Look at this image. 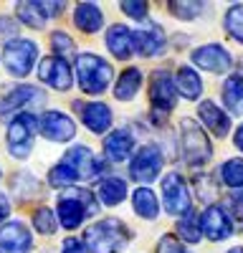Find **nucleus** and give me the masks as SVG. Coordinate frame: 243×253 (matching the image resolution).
<instances>
[{
  "instance_id": "1",
  "label": "nucleus",
  "mask_w": 243,
  "mask_h": 253,
  "mask_svg": "<svg viewBox=\"0 0 243 253\" xmlns=\"http://www.w3.org/2000/svg\"><path fill=\"white\" fill-rule=\"evenodd\" d=\"M134 233L122 218H101L84 230V246L89 253H124Z\"/></svg>"
},
{
  "instance_id": "2",
  "label": "nucleus",
  "mask_w": 243,
  "mask_h": 253,
  "mask_svg": "<svg viewBox=\"0 0 243 253\" xmlns=\"http://www.w3.org/2000/svg\"><path fill=\"white\" fill-rule=\"evenodd\" d=\"M74 81L81 89V94L101 96V94H107L112 89V84H114V66L107 58H101L99 53L84 51V53L76 56Z\"/></svg>"
},
{
  "instance_id": "3",
  "label": "nucleus",
  "mask_w": 243,
  "mask_h": 253,
  "mask_svg": "<svg viewBox=\"0 0 243 253\" xmlns=\"http://www.w3.org/2000/svg\"><path fill=\"white\" fill-rule=\"evenodd\" d=\"M180 157L185 160L190 170H200L213 160V142L208 132L195 122L193 117H182L180 119Z\"/></svg>"
},
{
  "instance_id": "4",
  "label": "nucleus",
  "mask_w": 243,
  "mask_h": 253,
  "mask_svg": "<svg viewBox=\"0 0 243 253\" xmlns=\"http://www.w3.org/2000/svg\"><path fill=\"white\" fill-rule=\"evenodd\" d=\"M162 167H165V150L160 142L150 139L134 150L132 160L127 162V175L132 182H137V187H150V182L162 175Z\"/></svg>"
},
{
  "instance_id": "5",
  "label": "nucleus",
  "mask_w": 243,
  "mask_h": 253,
  "mask_svg": "<svg viewBox=\"0 0 243 253\" xmlns=\"http://www.w3.org/2000/svg\"><path fill=\"white\" fill-rule=\"evenodd\" d=\"M38 134V117L33 112H23V114H15L8 122V129H5V147H8V155L18 162H23L31 152H33V142Z\"/></svg>"
},
{
  "instance_id": "6",
  "label": "nucleus",
  "mask_w": 243,
  "mask_h": 253,
  "mask_svg": "<svg viewBox=\"0 0 243 253\" xmlns=\"http://www.w3.org/2000/svg\"><path fill=\"white\" fill-rule=\"evenodd\" d=\"M160 200H162V210L167 215L182 218L185 213L193 210V190L188 185V180L182 177V172L170 170L162 175L160 180Z\"/></svg>"
},
{
  "instance_id": "7",
  "label": "nucleus",
  "mask_w": 243,
  "mask_h": 253,
  "mask_svg": "<svg viewBox=\"0 0 243 253\" xmlns=\"http://www.w3.org/2000/svg\"><path fill=\"white\" fill-rule=\"evenodd\" d=\"M38 53H40V48H38L36 41L18 36L15 41H10V43L3 46V56H0V61H3L5 71L13 79H26L38 66V61H40Z\"/></svg>"
},
{
  "instance_id": "8",
  "label": "nucleus",
  "mask_w": 243,
  "mask_h": 253,
  "mask_svg": "<svg viewBox=\"0 0 243 253\" xmlns=\"http://www.w3.org/2000/svg\"><path fill=\"white\" fill-rule=\"evenodd\" d=\"M46 91L36 84H15V86L0 99V119L10 122L15 114L33 112L36 107H43Z\"/></svg>"
},
{
  "instance_id": "9",
  "label": "nucleus",
  "mask_w": 243,
  "mask_h": 253,
  "mask_svg": "<svg viewBox=\"0 0 243 253\" xmlns=\"http://www.w3.org/2000/svg\"><path fill=\"white\" fill-rule=\"evenodd\" d=\"M38 134L51 144H69L76 137V119L61 109H46L38 114Z\"/></svg>"
},
{
  "instance_id": "10",
  "label": "nucleus",
  "mask_w": 243,
  "mask_h": 253,
  "mask_svg": "<svg viewBox=\"0 0 243 253\" xmlns=\"http://www.w3.org/2000/svg\"><path fill=\"white\" fill-rule=\"evenodd\" d=\"M147 96H150V107L155 112L170 114L177 107V86H175V76L170 74V69H155L150 74V84H147Z\"/></svg>"
},
{
  "instance_id": "11",
  "label": "nucleus",
  "mask_w": 243,
  "mask_h": 253,
  "mask_svg": "<svg viewBox=\"0 0 243 253\" xmlns=\"http://www.w3.org/2000/svg\"><path fill=\"white\" fill-rule=\"evenodd\" d=\"M64 162L74 167L79 180H86V182H91V180L99 182L104 175H109V162L96 157L86 144H71L64 155Z\"/></svg>"
},
{
  "instance_id": "12",
  "label": "nucleus",
  "mask_w": 243,
  "mask_h": 253,
  "mask_svg": "<svg viewBox=\"0 0 243 253\" xmlns=\"http://www.w3.org/2000/svg\"><path fill=\"white\" fill-rule=\"evenodd\" d=\"M36 76L43 86L61 91V94L71 91V86L76 84L74 81V66L66 58H58V56H43L40 58L38 66H36Z\"/></svg>"
},
{
  "instance_id": "13",
  "label": "nucleus",
  "mask_w": 243,
  "mask_h": 253,
  "mask_svg": "<svg viewBox=\"0 0 243 253\" xmlns=\"http://www.w3.org/2000/svg\"><path fill=\"white\" fill-rule=\"evenodd\" d=\"M200 230L210 243H223L236 233V225L228 215V210L220 203H213L200 210Z\"/></svg>"
},
{
  "instance_id": "14",
  "label": "nucleus",
  "mask_w": 243,
  "mask_h": 253,
  "mask_svg": "<svg viewBox=\"0 0 243 253\" xmlns=\"http://www.w3.org/2000/svg\"><path fill=\"white\" fill-rule=\"evenodd\" d=\"M132 38H134V53L142 56V58H155L167 48V33L152 18L142 20V23L132 31Z\"/></svg>"
},
{
  "instance_id": "15",
  "label": "nucleus",
  "mask_w": 243,
  "mask_h": 253,
  "mask_svg": "<svg viewBox=\"0 0 243 253\" xmlns=\"http://www.w3.org/2000/svg\"><path fill=\"white\" fill-rule=\"evenodd\" d=\"M190 61H193V69H202L208 74H231L233 69V56L231 51L223 46V43H202L198 48L190 51Z\"/></svg>"
},
{
  "instance_id": "16",
  "label": "nucleus",
  "mask_w": 243,
  "mask_h": 253,
  "mask_svg": "<svg viewBox=\"0 0 243 253\" xmlns=\"http://www.w3.org/2000/svg\"><path fill=\"white\" fill-rule=\"evenodd\" d=\"M74 109L81 119V124L96 137L101 134H109L112 132V124H114V112L107 101H74Z\"/></svg>"
},
{
  "instance_id": "17",
  "label": "nucleus",
  "mask_w": 243,
  "mask_h": 253,
  "mask_svg": "<svg viewBox=\"0 0 243 253\" xmlns=\"http://www.w3.org/2000/svg\"><path fill=\"white\" fill-rule=\"evenodd\" d=\"M86 218H89V210L84 208V203L79 200L76 187L58 193V198H56V220H58V228L74 233V230H79L81 225H84Z\"/></svg>"
},
{
  "instance_id": "18",
  "label": "nucleus",
  "mask_w": 243,
  "mask_h": 253,
  "mask_svg": "<svg viewBox=\"0 0 243 253\" xmlns=\"http://www.w3.org/2000/svg\"><path fill=\"white\" fill-rule=\"evenodd\" d=\"M101 150H104V160L109 165H122V162L132 160V155L137 150V137L132 134V129H127V126H119V129H112L104 137Z\"/></svg>"
},
{
  "instance_id": "19",
  "label": "nucleus",
  "mask_w": 243,
  "mask_h": 253,
  "mask_svg": "<svg viewBox=\"0 0 243 253\" xmlns=\"http://www.w3.org/2000/svg\"><path fill=\"white\" fill-rule=\"evenodd\" d=\"M198 119H200V126L205 132H210L213 137L223 139V137H228L231 134V114L220 107V104H215L213 99H202L198 104Z\"/></svg>"
},
{
  "instance_id": "20",
  "label": "nucleus",
  "mask_w": 243,
  "mask_h": 253,
  "mask_svg": "<svg viewBox=\"0 0 243 253\" xmlns=\"http://www.w3.org/2000/svg\"><path fill=\"white\" fill-rule=\"evenodd\" d=\"M33 236L26 223L8 220L0 225V253H31Z\"/></svg>"
},
{
  "instance_id": "21",
  "label": "nucleus",
  "mask_w": 243,
  "mask_h": 253,
  "mask_svg": "<svg viewBox=\"0 0 243 253\" xmlns=\"http://www.w3.org/2000/svg\"><path fill=\"white\" fill-rule=\"evenodd\" d=\"M71 20H74V28L81 31L84 36H96L107 23L104 10L96 3H76L71 8Z\"/></svg>"
},
{
  "instance_id": "22",
  "label": "nucleus",
  "mask_w": 243,
  "mask_h": 253,
  "mask_svg": "<svg viewBox=\"0 0 243 253\" xmlns=\"http://www.w3.org/2000/svg\"><path fill=\"white\" fill-rule=\"evenodd\" d=\"M104 46L107 51L117 58V61H129L134 56V38H132V28L124 23H114L107 28L104 33Z\"/></svg>"
},
{
  "instance_id": "23",
  "label": "nucleus",
  "mask_w": 243,
  "mask_h": 253,
  "mask_svg": "<svg viewBox=\"0 0 243 253\" xmlns=\"http://www.w3.org/2000/svg\"><path fill=\"white\" fill-rule=\"evenodd\" d=\"M142 84H145V74H142V69L137 66H127V69H122V74L114 79L112 84V94L117 101L122 104H129L137 99V94L142 91Z\"/></svg>"
},
{
  "instance_id": "24",
  "label": "nucleus",
  "mask_w": 243,
  "mask_h": 253,
  "mask_svg": "<svg viewBox=\"0 0 243 253\" xmlns=\"http://www.w3.org/2000/svg\"><path fill=\"white\" fill-rule=\"evenodd\" d=\"M129 195V182L119 175H104L99 182H96V198H99V205L104 208H117L127 200Z\"/></svg>"
},
{
  "instance_id": "25",
  "label": "nucleus",
  "mask_w": 243,
  "mask_h": 253,
  "mask_svg": "<svg viewBox=\"0 0 243 253\" xmlns=\"http://www.w3.org/2000/svg\"><path fill=\"white\" fill-rule=\"evenodd\" d=\"M220 99L231 117H243V74H228L223 79Z\"/></svg>"
},
{
  "instance_id": "26",
  "label": "nucleus",
  "mask_w": 243,
  "mask_h": 253,
  "mask_svg": "<svg viewBox=\"0 0 243 253\" xmlns=\"http://www.w3.org/2000/svg\"><path fill=\"white\" fill-rule=\"evenodd\" d=\"M132 210H134L137 218L147 220V223H155L160 218L162 203L155 195L152 187H134V193H132Z\"/></svg>"
},
{
  "instance_id": "27",
  "label": "nucleus",
  "mask_w": 243,
  "mask_h": 253,
  "mask_svg": "<svg viewBox=\"0 0 243 253\" xmlns=\"http://www.w3.org/2000/svg\"><path fill=\"white\" fill-rule=\"evenodd\" d=\"M175 86H177V94L185 101H198L202 96V79H200V74L193 66H188V63L177 66V71H175Z\"/></svg>"
},
{
  "instance_id": "28",
  "label": "nucleus",
  "mask_w": 243,
  "mask_h": 253,
  "mask_svg": "<svg viewBox=\"0 0 243 253\" xmlns=\"http://www.w3.org/2000/svg\"><path fill=\"white\" fill-rule=\"evenodd\" d=\"M15 18L20 26H26L31 31H43L48 23V15L43 10V3L36 0H26V3H15Z\"/></svg>"
},
{
  "instance_id": "29",
  "label": "nucleus",
  "mask_w": 243,
  "mask_h": 253,
  "mask_svg": "<svg viewBox=\"0 0 243 253\" xmlns=\"http://www.w3.org/2000/svg\"><path fill=\"white\" fill-rule=\"evenodd\" d=\"M175 236L188 243V246H198L202 241V230H200V213L193 208L190 213H185L182 218L175 220Z\"/></svg>"
},
{
  "instance_id": "30",
  "label": "nucleus",
  "mask_w": 243,
  "mask_h": 253,
  "mask_svg": "<svg viewBox=\"0 0 243 253\" xmlns=\"http://www.w3.org/2000/svg\"><path fill=\"white\" fill-rule=\"evenodd\" d=\"M218 180L220 187H228L231 193L243 190V157H228L218 167Z\"/></svg>"
},
{
  "instance_id": "31",
  "label": "nucleus",
  "mask_w": 243,
  "mask_h": 253,
  "mask_svg": "<svg viewBox=\"0 0 243 253\" xmlns=\"http://www.w3.org/2000/svg\"><path fill=\"white\" fill-rule=\"evenodd\" d=\"M46 182H48V187H53V190H71V187H76V182H79V175L74 172V167L71 165H66L64 160H58L51 170H48V175H46Z\"/></svg>"
},
{
  "instance_id": "32",
  "label": "nucleus",
  "mask_w": 243,
  "mask_h": 253,
  "mask_svg": "<svg viewBox=\"0 0 243 253\" xmlns=\"http://www.w3.org/2000/svg\"><path fill=\"white\" fill-rule=\"evenodd\" d=\"M193 198H198L200 203H205V205H213L218 203V193H220V182H215L208 172H198L193 177Z\"/></svg>"
},
{
  "instance_id": "33",
  "label": "nucleus",
  "mask_w": 243,
  "mask_h": 253,
  "mask_svg": "<svg viewBox=\"0 0 243 253\" xmlns=\"http://www.w3.org/2000/svg\"><path fill=\"white\" fill-rule=\"evenodd\" d=\"M167 10L175 20H185V23H195V20L205 13V3L200 0H170Z\"/></svg>"
},
{
  "instance_id": "34",
  "label": "nucleus",
  "mask_w": 243,
  "mask_h": 253,
  "mask_svg": "<svg viewBox=\"0 0 243 253\" xmlns=\"http://www.w3.org/2000/svg\"><path fill=\"white\" fill-rule=\"evenodd\" d=\"M223 31H226L236 43L243 46V5L241 3H233L226 8L223 13Z\"/></svg>"
},
{
  "instance_id": "35",
  "label": "nucleus",
  "mask_w": 243,
  "mask_h": 253,
  "mask_svg": "<svg viewBox=\"0 0 243 253\" xmlns=\"http://www.w3.org/2000/svg\"><path fill=\"white\" fill-rule=\"evenodd\" d=\"M31 223H33V230L40 236H53L58 230V220H56V213L48 208V205H38L31 215Z\"/></svg>"
},
{
  "instance_id": "36",
  "label": "nucleus",
  "mask_w": 243,
  "mask_h": 253,
  "mask_svg": "<svg viewBox=\"0 0 243 253\" xmlns=\"http://www.w3.org/2000/svg\"><path fill=\"white\" fill-rule=\"evenodd\" d=\"M13 193L20 198V200H31V198H36L38 193H40V182L31 175V172H18L15 177H13Z\"/></svg>"
},
{
  "instance_id": "37",
  "label": "nucleus",
  "mask_w": 243,
  "mask_h": 253,
  "mask_svg": "<svg viewBox=\"0 0 243 253\" xmlns=\"http://www.w3.org/2000/svg\"><path fill=\"white\" fill-rule=\"evenodd\" d=\"M71 53H76V43H74V38H71L66 31H53V33H51V56L69 58Z\"/></svg>"
},
{
  "instance_id": "38",
  "label": "nucleus",
  "mask_w": 243,
  "mask_h": 253,
  "mask_svg": "<svg viewBox=\"0 0 243 253\" xmlns=\"http://www.w3.org/2000/svg\"><path fill=\"white\" fill-rule=\"evenodd\" d=\"M119 10L124 13L129 20H137V23H142V20L150 18V5L145 3V0H122Z\"/></svg>"
},
{
  "instance_id": "39",
  "label": "nucleus",
  "mask_w": 243,
  "mask_h": 253,
  "mask_svg": "<svg viewBox=\"0 0 243 253\" xmlns=\"http://www.w3.org/2000/svg\"><path fill=\"white\" fill-rule=\"evenodd\" d=\"M223 208L228 210V215H231L236 230H243V190H241V193H231Z\"/></svg>"
},
{
  "instance_id": "40",
  "label": "nucleus",
  "mask_w": 243,
  "mask_h": 253,
  "mask_svg": "<svg viewBox=\"0 0 243 253\" xmlns=\"http://www.w3.org/2000/svg\"><path fill=\"white\" fill-rule=\"evenodd\" d=\"M155 253H188V248H185V243H182L175 233H165L157 241Z\"/></svg>"
},
{
  "instance_id": "41",
  "label": "nucleus",
  "mask_w": 243,
  "mask_h": 253,
  "mask_svg": "<svg viewBox=\"0 0 243 253\" xmlns=\"http://www.w3.org/2000/svg\"><path fill=\"white\" fill-rule=\"evenodd\" d=\"M18 33H20L18 20H13V18H8V15L0 18V41H3V46H5V43H10V41H15V38H18Z\"/></svg>"
},
{
  "instance_id": "42",
  "label": "nucleus",
  "mask_w": 243,
  "mask_h": 253,
  "mask_svg": "<svg viewBox=\"0 0 243 253\" xmlns=\"http://www.w3.org/2000/svg\"><path fill=\"white\" fill-rule=\"evenodd\" d=\"M58 253H89V251H86V246H84V241H81V238L69 236L64 243H61V251Z\"/></svg>"
},
{
  "instance_id": "43",
  "label": "nucleus",
  "mask_w": 243,
  "mask_h": 253,
  "mask_svg": "<svg viewBox=\"0 0 243 253\" xmlns=\"http://www.w3.org/2000/svg\"><path fill=\"white\" fill-rule=\"evenodd\" d=\"M66 8H69L66 3H43V10H46L48 20H51V18H58V15H64Z\"/></svg>"
},
{
  "instance_id": "44",
  "label": "nucleus",
  "mask_w": 243,
  "mask_h": 253,
  "mask_svg": "<svg viewBox=\"0 0 243 253\" xmlns=\"http://www.w3.org/2000/svg\"><path fill=\"white\" fill-rule=\"evenodd\" d=\"M10 210H13L10 198L0 193V223H8V218H10Z\"/></svg>"
},
{
  "instance_id": "45",
  "label": "nucleus",
  "mask_w": 243,
  "mask_h": 253,
  "mask_svg": "<svg viewBox=\"0 0 243 253\" xmlns=\"http://www.w3.org/2000/svg\"><path fill=\"white\" fill-rule=\"evenodd\" d=\"M233 144H236L238 152H243V122L236 126V132H233Z\"/></svg>"
},
{
  "instance_id": "46",
  "label": "nucleus",
  "mask_w": 243,
  "mask_h": 253,
  "mask_svg": "<svg viewBox=\"0 0 243 253\" xmlns=\"http://www.w3.org/2000/svg\"><path fill=\"white\" fill-rule=\"evenodd\" d=\"M226 253H243V246H233V248H228Z\"/></svg>"
},
{
  "instance_id": "47",
  "label": "nucleus",
  "mask_w": 243,
  "mask_h": 253,
  "mask_svg": "<svg viewBox=\"0 0 243 253\" xmlns=\"http://www.w3.org/2000/svg\"><path fill=\"white\" fill-rule=\"evenodd\" d=\"M0 175H3V170H0Z\"/></svg>"
}]
</instances>
